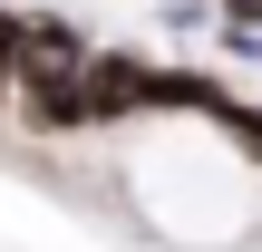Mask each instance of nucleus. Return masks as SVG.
<instances>
[{
  "label": "nucleus",
  "mask_w": 262,
  "mask_h": 252,
  "mask_svg": "<svg viewBox=\"0 0 262 252\" xmlns=\"http://www.w3.org/2000/svg\"><path fill=\"white\" fill-rule=\"evenodd\" d=\"M10 78H19V10H0V117H10Z\"/></svg>",
  "instance_id": "obj_1"
}]
</instances>
